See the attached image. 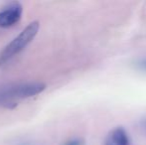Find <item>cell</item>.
Wrapping results in <instances>:
<instances>
[{"label": "cell", "mask_w": 146, "mask_h": 145, "mask_svg": "<svg viewBox=\"0 0 146 145\" xmlns=\"http://www.w3.org/2000/svg\"><path fill=\"white\" fill-rule=\"evenodd\" d=\"M46 85L41 83H26L8 85L0 89V105L8 109L15 107L16 99H26L42 93Z\"/></svg>", "instance_id": "1"}, {"label": "cell", "mask_w": 146, "mask_h": 145, "mask_svg": "<svg viewBox=\"0 0 146 145\" xmlns=\"http://www.w3.org/2000/svg\"><path fill=\"white\" fill-rule=\"evenodd\" d=\"M39 28L40 24L38 21L32 22L12 42H10L0 53V66L4 65L7 61L11 60L13 57L23 51L34 40L39 31Z\"/></svg>", "instance_id": "2"}, {"label": "cell", "mask_w": 146, "mask_h": 145, "mask_svg": "<svg viewBox=\"0 0 146 145\" xmlns=\"http://www.w3.org/2000/svg\"><path fill=\"white\" fill-rule=\"evenodd\" d=\"M22 15V5L19 2H11L0 12V27L9 28L14 26Z\"/></svg>", "instance_id": "3"}, {"label": "cell", "mask_w": 146, "mask_h": 145, "mask_svg": "<svg viewBox=\"0 0 146 145\" xmlns=\"http://www.w3.org/2000/svg\"><path fill=\"white\" fill-rule=\"evenodd\" d=\"M104 145H129V138L123 128L112 129L106 136Z\"/></svg>", "instance_id": "4"}, {"label": "cell", "mask_w": 146, "mask_h": 145, "mask_svg": "<svg viewBox=\"0 0 146 145\" xmlns=\"http://www.w3.org/2000/svg\"><path fill=\"white\" fill-rule=\"evenodd\" d=\"M64 145H85L83 142V140L79 139V138H75V139H71L69 141H67Z\"/></svg>", "instance_id": "5"}, {"label": "cell", "mask_w": 146, "mask_h": 145, "mask_svg": "<svg viewBox=\"0 0 146 145\" xmlns=\"http://www.w3.org/2000/svg\"><path fill=\"white\" fill-rule=\"evenodd\" d=\"M139 68L146 71V59H145V60H143L142 62L139 63Z\"/></svg>", "instance_id": "6"}]
</instances>
